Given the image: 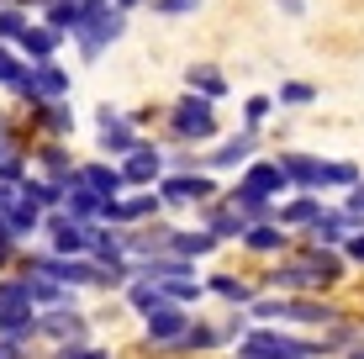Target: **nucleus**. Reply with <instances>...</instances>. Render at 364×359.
I'll return each instance as SVG.
<instances>
[{"mask_svg":"<svg viewBox=\"0 0 364 359\" xmlns=\"http://www.w3.org/2000/svg\"><path fill=\"white\" fill-rule=\"evenodd\" d=\"M280 169H285V180L306 185V191L328 185V180H322V159H311V154H285V159H280Z\"/></svg>","mask_w":364,"mask_h":359,"instance_id":"nucleus-3","label":"nucleus"},{"mask_svg":"<svg viewBox=\"0 0 364 359\" xmlns=\"http://www.w3.org/2000/svg\"><path fill=\"white\" fill-rule=\"evenodd\" d=\"M21 80H27V69H21L16 58H11L6 48H0V85H11V90H21Z\"/></svg>","mask_w":364,"mask_h":359,"instance_id":"nucleus-18","label":"nucleus"},{"mask_svg":"<svg viewBox=\"0 0 364 359\" xmlns=\"http://www.w3.org/2000/svg\"><path fill=\"white\" fill-rule=\"evenodd\" d=\"M206 0H154L159 16H191V11H200Z\"/></svg>","mask_w":364,"mask_h":359,"instance_id":"nucleus-19","label":"nucleus"},{"mask_svg":"<svg viewBox=\"0 0 364 359\" xmlns=\"http://www.w3.org/2000/svg\"><path fill=\"white\" fill-rule=\"evenodd\" d=\"M269 106H274V101H269V95H254V101H248V132H254V127H259V122H264V117H269Z\"/></svg>","mask_w":364,"mask_h":359,"instance_id":"nucleus-20","label":"nucleus"},{"mask_svg":"<svg viewBox=\"0 0 364 359\" xmlns=\"http://www.w3.org/2000/svg\"><path fill=\"white\" fill-rule=\"evenodd\" d=\"M211 132H217V111H211V101H196V90H191L174 106V138L196 143V138H211Z\"/></svg>","mask_w":364,"mask_h":359,"instance_id":"nucleus-1","label":"nucleus"},{"mask_svg":"<svg viewBox=\"0 0 364 359\" xmlns=\"http://www.w3.org/2000/svg\"><path fill=\"white\" fill-rule=\"evenodd\" d=\"M53 48H58L53 27H27V32H21V53H27L32 64H53Z\"/></svg>","mask_w":364,"mask_h":359,"instance_id":"nucleus-5","label":"nucleus"},{"mask_svg":"<svg viewBox=\"0 0 364 359\" xmlns=\"http://www.w3.org/2000/svg\"><path fill=\"white\" fill-rule=\"evenodd\" d=\"M16 354H21V349H16V343H11V338L0 343V359H16Z\"/></svg>","mask_w":364,"mask_h":359,"instance_id":"nucleus-24","label":"nucleus"},{"mask_svg":"<svg viewBox=\"0 0 364 359\" xmlns=\"http://www.w3.org/2000/svg\"><path fill=\"white\" fill-rule=\"evenodd\" d=\"M122 180H132V185H148V180H159V154L154 148H137V154L122 164Z\"/></svg>","mask_w":364,"mask_h":359,"instance_id":"nucleus-7","label":"nucleus"},{"mask_svg":"<svg viewBox=\"0 0 364 359\" xmlns=\"http://www.w3.org/2000/svg\"><path fill=\"white\" fill-rule=\"evenodd\" d=\"M69 127H74V117H69L64 106H53V111H48V132H69Z\"/></svg>","mask_w":364,"mask_h":359,"instance_id":"nucleus-21","label":"nucleus"},{"mask_svg":"<svg viewBox=\"0 0 364 359\" xmlns=\"http://www.w3.org/2000/svg\"><path fill=\"white\" fill-rule=\"evenodd\" d=\"M317 217H322V201H311V195H301V201H291V206L280 212V222H306V227H311Z\"/></svg>","mask_w":364,"mask_h":359,"instance_id":"nucleus-14","label":"nucleus"},{"mask_svg":"<svg viewBox=\"0 0 364 359\" xmlns=\"http://www.w3.org/2000/svg\"><path fill=\"white\" fill-rule=\"evenodd\" d=\"M285 185H291V180H285V169H280V164H248L243 191H254V195H264V201H269V195H274V191H285Z\"/></svg>","mask_w":364,"mask_h":359,"instance_id":"nucleus-4","label":"nucleus"},{"mask_svg":"<svg viewBox=\"0 0 364 359\" xmlns=\"http://www.w3.org/2000/svg\"><path fill=\"white\" fill-rule=\"evenodd\" d=\"M164 195H169V201H191V195H211V185L206 180H169Z\"/></svg>","mask_w":364,"mask_h":359,"instance_id":"nucleus-15","label":"nucleus"},{"mask_svg":"<svg viewBox=\"0 0 364 359\" xmlns=\"http://www.w3.org/2000/svg\"><path fill=\"white\" fill-rule=\"evenodd\" d=\"M322 180H328V185H343V191H354L364 175H359V164H348V159H322Z\"/></svg>","mask_w":364,"mask_h":359,"instance_id":"nucleus-9","label":"nucleus"},{"mask_svg":"<svg viewBox=\"0 0 364 359\" xmlns=\"http://www.w3.org/2000/svg\"><path fill=\"white\" fill-rule=\"evenodd\" d=\"M343 254L354 259V264H364V232H348V243H343Z\"/></svg>","mask_w":364,"mask_h":359,"instance_id":"nucleus-22","label":"nucleus"},{"mask_svg":"<svg viewBox=\"0 0 364 359\" xmlns=\"http://www.w3.org/2000/svg\"><path fill=\"white\" fill-rule=\"evenodd\" d=\"M248 154H254V132H237L232 143H222L217 154H211V164H217V169H222V164H243Z\"/></svg>","mask_w":364,"mask_h":359,"instance_id":"nucleus-10","label":"nucleus"},{"mask_svg":"<svg viewBox=\"0 0 364 359\" xmlns=\"http://www.w3.org/2000/svg\"><path fill=\"white\" fill-rule=\"evenodd\" d=\"M274 6H280L285 16H306V0H274Z\"/></svg>","mask_w":364,"mask_h":359,"instance_id":"nucleus-23","label":"nucleus"},{"mask_svg":"<svg viewBox=\"0 0 364 359\" xmlns=\"http://www.w3.org/2000/svg\"><path fill=\"white\" fill-rule=\"evenodd\" d=\"M274 95H280L285 106H311V101H317V85H306V80H285Z\"/></svg>","mask_w":364,"mask_h":359,"instance_id":"nucleus-13","label":"nucleus"},{"mask_svg":"<svg viewBox=\"0 0 364 359\" xmlns=\"http://www.w3.org/2000/svg\"><path fill=\"white\" fill-rule=\"evenodd\" d=\"M148 333H154V338H180V333H185V317L159 306V312H148Z\"/></svg>","mask_w":364,"mask_h":359,"instance_id":"nucleus-12","label":"nucleus"},{"mask_svg":"<svg viewBox=\"0 0 364 359\" xmlns=\"http://www.w3.org/2000/svg\"><path fill=\"white\" fill-rule=\"evenodd\" d=\"M248 249H259V254L285 249V232H280V227H254V232H248Z\"/></svg>","mask_w":364,"mask_h":359,"instance_id":"nucleus-16","label":"nucleus"},{"mask_svg":"<svg viewBox=\"0 0 364 359\" xmlns=\"http://www.w3.org/2000/svg\"><path fill=\"white\" fill-rule=\"evenodd\" d=\"M117 6H122V11H132V6H143V0H117Z\"/></svg>","mask_w":364,"mask_h":359,"instance_id":"nucleus-25","label":"nucleus"},{"mask_svg":"<svg viewBox=\"0 0 364 359\" xmlns=\"http://www.w3.org/2000/svg\"><path fill=\"white\" fill-rule=\"evenodd\" d=\"M21 32H27V16L16 6H0V37H16L21 43Z\"/></svg>","mask_w":364,"mask_h":359,"instance_id":"nucleus-17","label":"nucleus"},{"mask_svg":"<svg viewBox=\"0 0 364 359\" xmlns=\"http://www.w3.org/2000/svg\"><path fill=\"white\" fill-rule=\"evenodd\" d=\"M185 80L200 90V101H222V95H228V80H222L211 64H191V69H185Z\"/></svg>","mask_w":364,"mask_h":359,"instance_id":"nucleus-6","label":"nucleus"},{"mask_svg":"<svg viewBox=\"0 0 364 359\" xmlns=\"http://www.w3.org/2000/svg\"><path fill=\"white\" fill-rule=\"evenodd\" d=\"M100 148H106V154H137V148H143V143L132 138V127H122V122H111V127L100 132Z\"/></svg>","mask_w":364,"mask_h":359,"instance_id":"nucleus-11","label":"nucleus"},{"mask_svg":"<svg viewBox=\"0 0 364 359\" xmlns=\"http://www.w3.org/2000/svg\"><path fill=\"white\" fill-rule=\"evenodd\" d=\"M122 11H85V21H80V48H85V58H100V48L111 43V37H122Z\"/></svg>","mask_w":364,"mask_h":359,"instance_id":"nucleus-2","label":"nucleus"},{"mask_svg":"<svg viewBox=\"0 0 364 359\" xmlns=\"http://www.w3.org/2000/svg\"><path fill=\"white\" fill-rule=\"evenodd\" d=\"M80 180L90 185L95 195H106V201L122 191V175H117V169H106V164H90V169H80Z\"/></svg>","mask_w":364,"mask_h":359,"instance_id":"nucleus-8","label":"nucleus"}]
</instances>
